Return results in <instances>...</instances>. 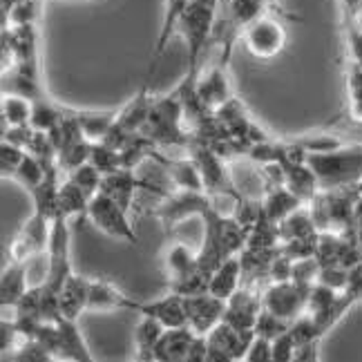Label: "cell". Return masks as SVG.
<instances>
[{
  "label": "cell",
  "instance_id": "cell-5",
  "mask_svg": "<svg viewBox=\"0 0 362 362\" xmlns=\"http://www.w3.org/2000/svg\"><path fill=\"white\" fill-rule=\"evenodd\" d=\"M88 217L96 228L107 235V238L121 240L132 246L139 244V235L130 219V211H125V208L115 197H110L107 192L101 190L94 194L90 202Z\"/></svg>",
  "mask_w": 362,
  "mask_h": 362
},
{
  "label": "cell",
  "instance_id": "cell-34",
  "mask_svg": "<svg viewBox=\"0 0 362 362\" xmlns=\"http://www.w3.org/2000/svg\"><path fill=\"white\" fill-rule=\"evenodd\" d=\"M18 3H21V0H3V13H5V11H9L13 5H18Z\"/></svg>",
  "mask_w": 362,
  "mask_h": 362
},
{
  "label": "cell",
  "instance_id": "cell-3",
  "mask_svg": "<svg viewBox=\"0 0 362 362\" xmlns=\"http://www.w3.org/2000/svg\"><path fill=\"white\" fill-rule=\"evenodd\" d=\"M320 190H349L362 184V144L338 146L306 157Z\"/></svg>",
  "mask_w": 362,
  "mask_h": 362
},
{
  "label": "cell",
  "instance_id": "cell-17",
  "mask_svg": "<svg viewBox=\"0 0 362 362\" xmlns=\"http://www.w3.org/2000/svg\"><path fill=\"white\" fill-rule=\"evenodd\" d=\"M194 333L188 325L165 329L155 349V362H188V354L194 340Z\"/></svg>",
  "mask_w": 362,
  "mask_h": 362
},
{
  "label": "cell",
  "instance_id": "cell-24",
  "mask_svg": "<svg viewBox=\"0 0 362 362\" xmlns=\"http://www.w3.org/2000/svg\"><path fill=\"white\" fill-rule=\"evenodd\" d=\"M54 165H59V161H43V159H38L36 155H32V152H27L13 179H16L23 188L34 192L47 179V175H49V170L54 168Z\"/></svg>",
  "mask_w": 362,
  "mask_h": 362
},
{
  "label": "cell",
  "instance_id": "cell-27",
  "mask_svg": "<svg viewBox=\"0 0 362 362\" xmlns=\"http://www.w3.org/2000/svg\"><path fill=\"white\" fill-rule=\"evenodd\" d=\"M67 177L74 181V184H78L83 190H86L90 197H94L96 192H101V186H103V173L96 168V165L92 163V161H88V163H83V165H78L76 170H72V173H67Z\"/></svg>",
  "mask_w": 362,
  "mask_h": 362
},
{
  "label": "cell",
  "instance_id": "cell-6",
  "mask_svg": "<svg viewBox=\"0 0 362 362\" xmlns=\"http://www.w3.org/2000/svg\"><path fill=\"white\" fill-rule=\"evenodd\" d=\"M242 40L253 59L271 61L284 52L288 34L282 18L273 16V13H264V16L246 25V30L242 32Z\"/></svg>",
  "mask_w": 362,
  "mask_h": 362
},
{
  "label": "cell",
  "instance_id": "cell-18",
  "mask_svg": "<svg viewBox=\"0 0 362 362\" xmlns=\"http://www.w3.org/2000/svg\"><path fill=\"white\" fill-rule=\"evenodd\" d=\"M242 284H244V269H242V257L238 253V255L226 257L213 271L211 286H208V291H211L213 296L221 298V300H228L235 291L242 288Z\"/></svg>",
  "mask_w": 362,
  "mask_h": 362
},
{
  "label": "cell",
  "instance_id": "cell-9",
  "mask_svg": "<svg viewBox=\"0 0 362 362\" xmlns=\"http://www.w3.org/2000/svg\"><path fill=\"white\" fill-rule=\"evenodd\" d=\"M184 302H186L188 327L194 333H202V336H208L226 315V300L213 296L211 291L184 296Z\"/></svg>",
  "mask_w": 362,
  "mask_h": 362
},
{
  "label": "cell",
  "instance_id": "cell-16",
  "mask_svg": "<svg viewBox=\"0 0 362 362\" xmlns=\"http://www.w3.org/2000/svg\"><path fill=\"white\" fill-rule=\"evenodd\" d=\"M90 277H83L78 273H72L59 288V309L61 315L78 320L81 313L88 311L90 304Z\"/></svg>",
  "mask_w": 362,
  "mask_h": 362
},
{
  "label": "cell",
  "instance_id": "cell-1",
  "mask_svg": "<svg viewBox=\"0 0 362 362\" xmlns=\"http://www.w3.org/2000/svg\"><path fill=\"white\" fill-rule=\"evenodd\" d=\"M219 5L221 0H190L184 13H181L177 32H181L186 43V76L179 83V92H190L202 76V63L215 32Z\"/></svg>",
  "mask_w": 362,
  "mask_h": 362
},
{
  "label": "cell",
  "instance_id": "cell-32",
  "mask_svg": "<svg viewBox=\"0 0 362 362\" xmlns=\"http://www.w3.org/2000/svg\"><path fill=\"white\" fill-rule=\"evenodd\" d=\"M296 338L293 333L284 331L280 333L277 338H273V362H293V356H296Z\"/></svg>",
  "mask_w": 362,
  "mask_h": 362
},
{
  "label": "cell",
  "instance_id": "cell-26",
  "mask_svg": "<svg viewBox=\"0 0 362 362\" xmlns=\"http://www.w3.org/2000/svg\"><path fill=\"white\" fill-rule=\"evenodd\" d=\"M119 112H76V119L81 123L83 132L90 139V141H103V139L112 132L115 123H117Z\"/></svg>",
  "mask_w": 362,
  "mask_h": 362
},
{
  "label": "cell",
  "instance_id": "cell-11",
  "mask_svg": "<svg viewBox=\"0 0 362 362\" xmlns=\"http://www.w3.org/2000/svg\"><path fill=\"white\" fill-rule=\"evenodd\" d=\"M54 327H57V358L76 360V362L94 360L86 342V336H83V331L78 327V320L59 315L54 320Z\"/></svg>",
  "mask_w": 362,
  "mask_h": 362
},
{
  "label": "cell",
  "instance_id": "cell-14",
  "mask_svg": "<svg viewBox=\"0 0 362 362\" xmlns=\"http://www.w3.org/2000/svg\"><path fill=\"white\" fill-rule=\"evenodd\" d=\"M136 309H139V302L125 296L117 284H112L110 280H92L88 311H99V313L132 311V313H136Z\"/></svg>",
  "mask_w": 362,
  "mask_h": 362
},
{
  "label": "cell",
  "instance_id": "cell-7",
  "mask_svg": "<svg viewBox=\"0 0 362 362\" xmlns=\"http://www.w3.org/2000/svg\"><path fill=\"white\" fill-rule=\"evenodd\" d=\"M311 286L313 284H302L296 280L271 282V286L262 293V304L264 309L293 322L296 317L306 311V300H309Z\"/></svg>",
  "mask_w": 362,
  "mask_h": 362
},
{
  "label": "cell",
  "instance_id": "cell-20",
  "mask_svg": "<svg viewBox=\"0 0 362 362\" xmlns=\"http://www.w3.org/2000/svg\"><path fill=\"white\" fill-rule=\"evenodd\" d=\"M304 202L298 197L293 190H288L286 186H277L267 190V194L262 197V208L264 215H267L273 224H280L282 219H286L293 211L302 206Z\"/></svg>",
  "mask_w": 362,
  "mask_h": 362
},
{
  "label": "cell",
  "instance_id": "cell-28",
  "mask_svg": "<svg viewBox=\"0 0 362 362\" xmlns=\"http://www.w3.org/2000/svg\"><path fill=\"white\" fill-rule=\"evenodd\" d=\"M342 38H344V54L346 61L362 65V25L360 21L342 23Z\"/></svg>",
  "mask_w": 362,
  "mask_h": 362
},
{
  "label": "cell",
  "instance_id": "cell-31",
  "mask_svg": "<svg viewBox=\"0 0 362 362\" xmlns=\"http://www.w3.org/2000/svg\"><path fill=\"white\" fill-rule=\"evenodd\" d=\"M246 362H273V340L255 333L244 354Z\"/></svg>",
  "mask_w": 362,
  "mask_h": 362
},
{
  "label": "cell",
  "instance_id": "cell-22",
  "mask_svg": "<svg viewBox=\"0 0 362 362\" xmlns=\"http://www.w3.org/2000/svg\"><path fill=\"white\" fill-rule=\"evenodd\" d=\"M90 202H92L90 194H88L86 190H83L78 184H74V181L65 175L63 181H61V190H59L61 211H63L69 219H74V217H78V215H88V211H90Z\"/></svg>",
  "mask_w": 362,
  "mask_h": 362
},
{
  "label": "cell",
  "instance_id": "cell-8",
  "mask_svg": "<svg viewBox=\"0 0 362 362\" xmlns=\"http://www.w3.org/2000/svg\"><path fill=\"white\" fill-rule=\"evenodd\" d=\"M255 331H244L235 325L221 320V322L208 333V362H233L244 360V354L253 340Z\"/></svg>",
  "mask_w": 362,
  "mask_h": 362
},
{
  "label": "cell",
  "instance_id": "cell-35",
  "mask_svg": "<svg viewBox=\"0 0 362 362\" xmlns=\"http://www.w3.org/2000/svg\"><path fill=\"white\" fill-rule=\"evenodd\" d=\"M358 246L362 250V217H360V228H358Z\"/></svg>",
  "mask_w": 362,
  "mask_h": 362
},
{
  "label": "cell",
  "instance_id": "cell-30",
  "mask_svg": "<svg viewBox=\"0 0 362 362\" xmlns=\"http://www.w3.org/2000/svg\"><path fill=\"white\" fill-rule=\"evenodd\" d=\"M288 329H291V320H284L280 315H275L273 311L264 309V306H262V313H259L257 325H255V333L273 340V338H277L280 333H284Z\"/></svg>",
  "mask_w": 362,
  "mask_h": 362
},
{
  "label": "cell",
  "instance_id": "cell-2",
  "mask_svg": "<svg viewBox=\"0 0 362 362\" xmlns=\"http://www.w3.org/2000/svg\"><path fill=\"white\" fill-rule=\"evenodd\" d=\"M141 134L150 139L155 148H190L194 136L186 125L184 96L179 90L152 99L148 119L141 128Z\"/></svg>",
  "mask_w": 362,
  "mask_h": 362
},
{
  "label": "cell",
  "instance_id": "cell-12",
  "mask_svg": "<svg viewBox=\"0 0 362 362\" xmlns=\"http://www.w3.org/2000/svg\"><path fill=\"white\" fill-rule=\"evenodd\" d=\"M197 269H199L197 250H192L186 244H173V246L165 248L163 273H165V280H168L170 291H179L190 280V275Z\"/></svg>",
  "mask_w": 362,
  "mask_h": 362
},
{
  "label": "cell",
  "instance_id": "cell-33",
  "mask_svg": "<svg viewBox=\"0 0 362 362\" xmlns=\"http://www.w3.org/2000/svg\"><path fill=\"white\" fill-rule=\"evenodd\" d=\"M320 342L322 340H311V342H302L296 346V356H293V362H315L320 356Z\"/></svg>",
  "mask_w": 362,
  "mask_h": 362
},
{
  "label": "cell",
  "instance_id": "cell-25",
  "mask_svg": "<svg viewBox=\"0 0 362 362\" xmlns=\"http://www.w3.org/2000/svg\"><path fill=\"white\" fill-rule=\"evenodd\" d=\"M344 83L349 117L362 123V65L354 61H344Z\"/></svg>",
  "mask_w": 362,
  "mask_h": 362
},
{
  "label": "cell",
  "instance_id": "cell-21",
  "mask_svg": "<svg viewBox=\"0 0 362 362\" xmlns=\"http://www.w3.org/2000/svg\"><path fill=\"white\" fill-rule=\"evenodd\" d=\"M72 112V110H65L63 105L54 103L49 96H40V99L34 101V110H32V125L36 130L43 132H54L59 125L65 121V117Z\"/></svg>",
  "mask_w": 362,
  "mask_h": 362
},
{
  "label": "cell",
  "instance_id": "cell-15",
  "mask_svg": "<svg viewBox=\"0 0 362 362\" xmlns=\"http://www.w3.org/2000/svg\"><path fill=\"white\" fill-rule=\"evenodd\" d=\"M30 262L23 259H9V264L3 269V277H0V304L3 309H13L21 298L30 291Z\"/></svg>",
  "mask_w": 362,
  "mask_h": 362
},
{
  "label": "cell",
  "instance_id": "cell-23",
  "mask_svg": "<svg viewBox=\"0 0 362 362\" xmlns=\"http://www.w3.org/2000/svg\"><path fill=\"white\" fill-rule=\"evenodd\" d=\"M32 110H34V101H30L27 96L3 92V103H0L3 128H11V125H30Z\"/></svg>",
  "mask_w": 362,
  "mask_h": 362
},
{
  "label": "cell",
  "instance_id": "cell-29",
  "mask_svg": "<svg viewBox=\"0 0 362 362\" xmlns=\"http://www.w3.org/2000/svg\"><path fill=\"white\" fill-rule=\"evenodd\" d=\"M27 155V150L21 148V146H13L9 141H0V173H3V177H16L21 163Z\"/></svg>",
  "mask_w": 362,
  "mask_h": 362
},
{
  "label": "cell",
  "instance_id": "cell-4",
  "mask_svg": "<svg viewBox=\"0 0 362 362\" xmlns=\"http://www.w3.org/2000/svg\"><path fill=\"white\" fill-rule=\"evenodd\" d=\"M69 219L63 211L52 221L49 242H47V280L45 286L57 291L63 286V282L74 273L72 269V228H69Z\"/></svg>",
  "mask_w": 362,
  "mask_h": 362
},
{
  "label": "cell",
  "instance_id": "cell-13",
  "mask_svg": "<svg viewBox=\"0 0 362 362\" xmlns=\"http://www.w3.org/2000/svg\"><path fill=\"white\" fill-rule=\"evenodd\" d=\"M139 315H150L159 320L165 329L173 327H186L188 325V315H186V302L181 293L168 288V293L157 298V300H148V302H139Z\"/></svg>",
  "mask_w": 362,
  "mask_h": 362
},
{
  "label": "cell",
  "instance_id": "cell-19",
  "mask_svg": "<svg viewBox=\"0 0 362 362\" xmlns=\"http://www.w3.org/2000/svg\"><path fill=\"white\" fill-rule=\"evenodd\" d=\"M163 331L165 327L159 320L150 315H141V320H139L134 327V358L144 362L155 360V349L163 336Z\"/></svg>",
  "mask_w": 362,
  "mask_h": 362
},
{
  "label": "cell",
  "instance_id": "cell-10",
  "mask_svg": "<svg viewBox=\"0 0 362 362\" xmlns=\"http://www.w3.org/2000/svg\"><path fill=\"white\" fill-rule=\"evenodd\" d=\"M190 0H163V18H161V27H159V36L155 40V49H152V59L148 63V69H146V78L141 86L146 88H152V81L157 76V69H159V63L165 54V47H168L173 34L177 32V23L181 18V13L188 7Z\"/></svg>",
  "mask_w": 362,
  "mask_h": 362
}]
</instances>
